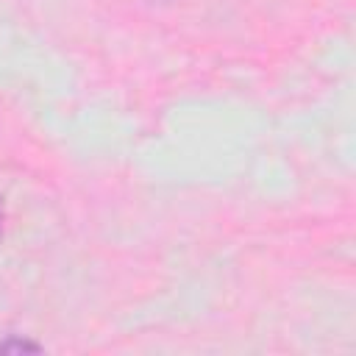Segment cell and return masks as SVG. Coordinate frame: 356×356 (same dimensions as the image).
I'll use <instances>...</instances> for the list:
<instances>
[{"label":"cell","mask_w":356,"mask_h":356,"mask_svg":"<svg viewBox=\"0 0 356 356\" xmlns=\"http://www.w3.org/2000/svg\"><path fill=\"white\" fill-rule=\"evenodd\" d=\"M42 350H44V348H42L39 342L25 339V337H17V334L0 339V353H42Z\"/></svg>","instance_id":"obj_1"},{"label":"cell","mask_w":356,"mask_h":356,"mask_svg":"<svg viewBox=\"0 0 356 356\" xmlns=\"http://www.w3.org/2000/svg\"><path fill=\"white\" fill-rule=\"evenodd\" d=\"M3 228H6V206H3V197H0V239H3Z\"/></svg>","instance_id":"obj_2"}]
</instances>
